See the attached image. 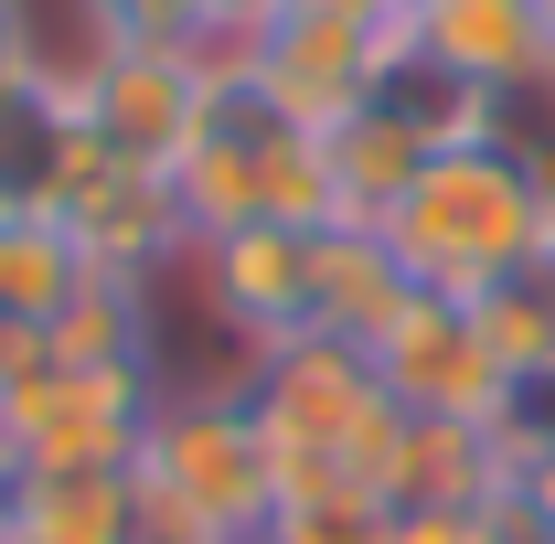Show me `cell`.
Returning <instances> with one entry per match:
<instances>
[{"mask_svg":"<svg viewBox=\"0 0 555 544\" xmlns=\"http://www.w3.org/2000/svg\"><path fill=\"white\" fill-rule=\"evenodd\" d=\"M288 11H332V22H374V33H406L416 0H288Z\"/></svg>","mask_w":555,"mask_h":544,"instance_id":"obj_24","label":"cell"},{"mask_svg":"<svg viewBox=\"0 0 555 544\" xmlns=\"http://www.w3.org/2000/svg\"><path fill=\"white\" fill-rule=\"evenodd\" d=\"M171 277L193 288V310H214L235 341H278L321 332V224H235V235H193Z\"/></svg>","mask_w":555,"mask_h":544,"instance_id":"obj_6","label":"cell"},{"mask_svg":"<svg viewBox=\"0 0 555 544\" xmlns=\"http://www.w3.org/2000/svg\"><path fill=\"white\" fill-rule=\"evenodd\" d=\"M278 11H288V0H214V54H204V65L224 75V65H235V54H246V43L278 22Z\"/></svg>","mask_w":555,"mask_h":544,"instance_id":"obj_23","label":"cell"},{"mask_svg":"<svg viewBox=\"0 0 555 544\" xmlns=\"http://www.w3.org/2000/svg\"><path fill=\"white\" fill-rule=\"evenodd\" d=\"M139 544H193V534H139Z\"/></svg>","mask_w":555,"mask_h":544,"instance_id":"obj_27","label":"cell"},{"mask_svg":"<svg viewBox=\"0 0 555 544\" xmlns=\"http://www.w3.org/2000/svg\"><path fill=\"white\" fill-rule=\"evenodd\" d=\"M0 544H139L129 470H11Z\"/></svg>","mask_w":555,"mask_h":544,"instance_id":"obj_12","label":"cell"},{"mask_svg":"<svg viewBox=\"0 0 555 544\" xmlns=\"http://www.w3.org/2000/svg\"><path fill=\"white\" fill-rule=\"evenodd\" d=\"M150 406H160L150 363H33L0 396V427H11L22 470H129L150 438Z\"/></svg>","mask_w":555,"mask_h":544,"instance_id":"obj_5","label":"cell"},{"mask_svg":"<svg viewBox=\"0 0 555 544\" xmlns=\"http://www.w3.org/2000/svg\"><path fill=\"white\" fill-rule=\"evenodd\" d=\"M470 310H481V341H491V363H502L513 385L555 374V235H545L513 277H491Z\"/></svg>","mask_w":555,"mask_h":544,"instance_id":"obj_16","label":"cell"},{"mask_svg":"<svg viewBox=\"0 0 555 544\" xmlns=\"http://www.w3.org/2000/svg\"><path fill=\"white\" fill-rule=\"evenodd\" d=\"M396 299H406V268L385 257V235L374 224H321V332L374 341Z\"/></svg>","mask_w":555,"mask_h":544,"instance_id":"obj_17","label":"cell"},{"mask_svg":"<svg viewBox=\"0 0 555 544\" xmlns=\"http://www.w3.org/2000/svg\"><path fill=\"white\" fill-rule=\"evenodd\" d=\"M11 470H22V459H11V427H0V480H11Z\"/></svg>","mask_w":555,"mask_h":544,"instance_id":"obj_26","label":"cell"},{"mask_svg":"<svg viewBox=\"0 0 555 544\" xmlns=\"http://www.w3.org/2000/svg\"><path fill=\"white\" fill-rule=\"evenodd\" d=\"M363 352H374L385 396H396L406 416H460V427H502V406H513V374L491 363L481 310H470V299L406 288V299L385 310V332L363 341Z\"/></svg>","mask_w":555,"mask_h":544,"instance_id":"obj_8","label":"cell"},{"mask_svg":"<svg viewBox=\"0 0 555 544\" xmlns=\"http://www.w3.org/2000/svg\"><path fill=\"white\" fill-rule=\"evenodd\" d=\"M75 139H86V118H75L65 65H43L33 86H11V96H0V213H54Z\"/></svg>","mask_w":555,"mask_h":544,"instance_id":"obj_13","label":"cell"},{"mask_svg":"<svg viewBox=\"0 0 555 544\" xmlns=\"http://www.w3.org/2000/svg\"><path fill=\"white\" fill-rule=\"evenodd\" d=\"M129 502H139V534L257 544L288 502V459L246 396H160L129 459Z\"/></svg>","mask_w":555,"mask_h":544,"instance_id":"obj_2","label":"cell"},{"mask_svg":"<svg viewBox=\"0 0 555 544\" xmlns=\"http://www.w3.org/2000/svg\"><path fill=\"white\" fill-rule=\"evenodd\" d=\"M33 363H43V332H22V321H0V396H11V385H22Z\"/></svg>","mask_w":555,"mask_h":544,"instance_id":"obj_25","label":"cell"},{"mask_svg":"<svg viewBox=\"0 0 555 544\" xmlns=\"http://www.w3.org/2000/svg\"><path fill=\"white\" fill-rule=\"evenodd\" d=\"M257 544H396V502H374L363 480H288Z\"/></svg>","mask_w":555,"mask_h":544,"instance_id":"obj_19","label":"cell"},{"mask_svg":"<svg viewBox=\"0 0 555 544\" xmlns=\"http://www.w3.org/2000/svg\"><path fill=\"white\" fill-rule=\"evenodd\" d=\"M54 224L75 235V257H86L96 277H129V288H150V277H160L182 246H193L171 171H139V160L96 150V139H75L65 193H54Z\"/></svg>","mask_w":555,"mask_h":544,"instance_id":"obj_9","label":"cell"},{"mask_svg":"<svg viewBox=\"0 0 555 544\" xmlns=\"http://www.w3.org/2000/svg\"><path fill=\"white\" fill-rule=\"evenodd\" d=\"M86 288H96V268L75 257V235L54 224V213H0V321L54 332Z\"/></svg>","mask_w":555,"mask_h":544,"instance_id":"obj_14","label":"cell"},{"mask_svg":"<svg viewBox=\"0 0 555 544\" xmlns=\"http://www.w3.org/2000/svg\"><path fill=\"white\" fill-rule=\"evenodd\" d=\"M43 65H54V54H43V22H33V0H0V96H11V86H33Z\"/></svg>","mask_w":555,"mask_h":544,"instance_id":"obj_21","label":"cell"},{"mask_svg":"<svg viewBox=\"0 0 555 544\" xmlns=\"http://www.w3.org/2000/svg\"><path fill=\"white\" fill-rule=\"evenodd\" d=\"M396 544H491V502H449V513H396Z\"/></svg>","mask_w":555,"mask_h":544,"instance_id":"obj_22","label":"cell"},{"mask_svg":"<svg viewBox=\"0 0 555 544\" xmlns=\"http://www.w3.org/2000/svg\"><path fill=\"white\" fill-rule=\"evenodd\" d=\"M43 363H150V288L96 277L65 321L43 332Z\"/></svg>","mask_w":555,"mask_h":544,"instance_id":"obj_18","label":"cell"},{"mask_svg":"<svg viewBox=\"0 0 555 544\" xmlns=\"http://www.w3.org/2000/svg\"><path fill=\"white\" fill-rule=\"evenodd\" d=\"M86 11V43H182L214 54V0H75Z\"/></svg>","mask_w":555,"mask_h":544,"instance_id":"obj_20","label":"cell"},{"mask_svg":"<svg viewBox=\"0 0 555 544\" xmlns=\"http://www.w3.org/2000/svg\"><path fill=\"white\" fill-rule=\"evenodd\" d=\"M406 33H374V22H332V11H278L268 33L246 43V75L268 86L278 107H299L310 129H343L352 107H374V86L396 65Z\"/></svg>","mask_w":555,"mask_h":544,"instance_id":"obj_10","label":"cell"},{"mask_svg":"<svg viewBox=\"0 0 555 544\" xmlns=\"http://www.w3.org/2000/svg\"><path fill=\"white\" fill-rule=\"evenodd\" d=\"M374 235H385V257L406 268V288L481 299L491 277H513L555 235V204L491 150V139H449V150L416 160V182L385 204Z\"/></svg>","mask_w":555,"mask_h":544,"instance_id":"obj_3","label":"cell"},{"mask_svg":"<svg viewBox=\"0 0 555 544\" xmlns=\"http://www.w3.org/2000/svg\"><path fill=\"white\" fill-rule=\"evenodd\" d=\"M406 43L427 65H449L460 86L502 96V86H524V75L555 65V11L545 0H416Z\"/></svg>","mask_w":555,"mask_h":544,"instance_id":"obj_11","label":"cell"},{"mask_svg":"<svg viewBox=\"0 0 555 544\" xmlns=\"http://www.w3.org/2000/svg\"><path fill=\"white\" fill-rule=\"evenodd\" d=\"M246 406L278 438L288 480H374V449L396 427V396H385L374 352L343 341V332L278 341L268 363H257V385H246Z\"/></svg>","mask_w":555,"mask_h":544,"instance_id":"obj_4","label":"cell"},{"mask_svg":"<svg viewBox=\"0 0 555 544\" xmlns=\"http://www.w3.org/2000/svg\"><path fill=\"white\" fill-rule=\"evenodd\" d=\"M171 193L193 235H235V224H343L332 204V139L310 129L299 107H278L268 86L246 75V54L204 86L193 150L171 160Z\"/></svg>","mask_w":555,"mask_h":544,"instance_id":"obj_1","label":"cell"},{"mask_svg":"<svg viewBox=\"0 0 555 544\" xmlns=\"http://www.w3.org/2000/svg\"><path fill=\"white\" fill-rule=\"evenodd\" d=\"M332 139V204H343V224H385V204L416 182V160H427V139L406 129V118H385V107H352Z\"/></svg>","mask_w":555,"mask_h":544,"instance_id":"obj_15","label":"cell"},{"mask_svg":"<svg viewBox=\"0 0 555 544\" xmlns=\"http://www.w3.org/2000/svg\"><path fill=\"white\" fill-rule=\"evenodd\" d=\"M65 86H75V118H86L96 150H118L139 171H171V160L193 150L214 65L182 54V43H75Z\"/></svg>","mask_w":555,"mask_h":544,"instance_id":"obj_7","label":"cell"}]
</instances>
